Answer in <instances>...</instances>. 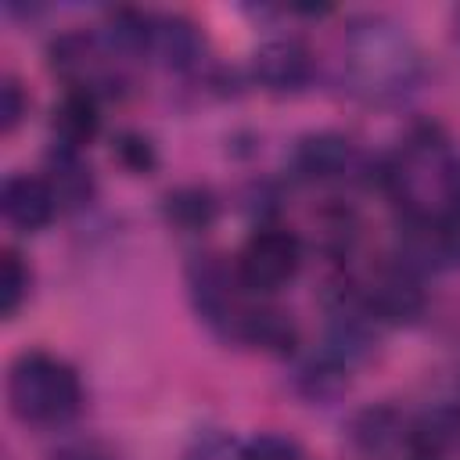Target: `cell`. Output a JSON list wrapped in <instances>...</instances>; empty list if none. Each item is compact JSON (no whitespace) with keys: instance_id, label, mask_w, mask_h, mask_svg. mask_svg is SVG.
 I'll return each instance as SVG.
<instances>
[{"instance_id":"1","label":"cell","mask_w":460,"mask_h":460,"mask_svg":"<svg viewBox=\"0 0 460 460\" xmlns=\"http://www.w3.org/2000/svg\"><path fill=\"white\" fill-rule=\"evenodd\" d=\"M341 83L367 104H399L424 83V54L388 14H363L341 36Z\"/></svg>"},{"instance_id":"2","label":"cell","mask_w":460,"mask_h":460,"mask_svg":"<svg viewBox=\"0 0 460 460\" xmlns=\"http://www.w3.org/2000/svg\"><path fill=\"white\" fill-rule=\"evenodd\" d=\"M7 406L25 424L58 428L83 406L79 374L43 349L22 352L7 370Z\"/></svg>"},{"instance_id":"3","label":"cell","mask_w":460,"mask_h":460,"mask_svg":"<svg viewBox=\"0 0 460 460\" xmlns=\"http://www.w3.org/2000/svg\"><path fill=\"white\" fill-rule=\"evenodd\" d=\"M187 288H190V302L198 309V316L223 338L241 334V323L252 309L244 284L237 280V270L230 262H223L219 255H198L187 266Z\"/></svg>"},{"instance_id":"4","label":"cell","mask_w":460,"mask_h":460,"mask_svg":"<svg viewBox=\"0 0 460 460\" xmlns=\"http://www.w3.org/2000/svg\"><path fill=\"white\" fill-rule=\"evenodd\" d=\"M395 262L420 273H442L460 262V219L446 212H402L395 230Z\"/></svg>"},{"instance_id":"5","label":"cell","mask_w":460,"mask_h":460,"mask_svg":"<svg viewBox=\"0 0 460 460\" xmlns=\"http://www.w3.org/2000/svg\"><path fill=\"white\" fill-rule=\"evenodd\" d=\"M302 266V241L284 226H259L237 252L234 270L248 295H270L295 280Z\"/></svg>"},{"instance_id":"6","label":"cell","mask_w":460,"mask_h":460,"mask_svg":"<svg viewBox=\"0 0 460 460\" xmlns=\"http://www.w3.org/2000/svg\"><path fill=\"white\" fill-rule=\"evenodd\" d=\"M47 58H50V72L61 75L68 90H86V93L97 97L101 90H108L111 83H119V72L111 65L115 54L93 32H83V29L61 32L50 43Z\"/></svg>"},{"instance_id":"7","label":"cell","mask_w":460,"mask_h":460,"mask_svg":"<svg viewBox=\"0 0 460 460\" xmlns=\"http://www.w3.org/2000/svg\"><path fill=\"white\" fill-rule=\"evenodd\" d=\"M363 313L374 320V323H413L424 305H428V295H424V284L413 270H406L402 262H388V266H377L363 288L356 291Z\"/></svg>"},{"instance_id":"8","label":"cell","mask_w":460,"mask_h":460,"mask_svg":"<svg viewBox=\"0 0 460 460\" xmlns=\"http://www.w3.org/2000/svg\"><path fill=\"white\" fill-rule=\"evenodd\" d=\"M291 169L309 180V183H341L359 176L363 158L356 151V144L345 133L334 129H320V133H305L295 151H291Z\"/></svg>"},{"instance_id":"9","label":"cell","mask_w":460,"mask_h":460,"mask_svg":"<svg viewBox=\"0 0 460 460\" xmlns=\"http://www.w3.org/2000/svg\"><path fill=\"white\" fill-rule=\"evenodd\" d=\"M252 75L270 93H298L313 79V50L295 36L266 40L252 54Z\"/></svg>"},{"instance_id":"10","label":"cell","mask_w":460,"mask_h":460,"mask_svg":"<svg viewBox=\"0 0 460 460\" xmlns=\"http://www.w3.org/2000/svg\"><path fill=\"white\" fill-rule=\"evenodd\" d=\"M0 208H4V219L22 230V234H36L43 230L54 212H58V198L50 190V183L43 176H29V172H14L4 180L0 187Z\"/></svg>"},{"instance_id":"11","label":"cell","mask_w":460,"mask_h":460,"mask_svg":"<svg viewBox=\"0 0 460 460\" xmlns=\"http://www.w3.org/2000/svg\"><path fill=\"white\" fill-rule=\"evenodd\" d=\"M349 438L367 456H410V417H402L395 406H367L352 417Z\"/></svg>"},{"instance_id":"12","label":"cell","mask_w":460,"mask_h":460,"mask_svg":"<svg viewBox=\"0 0 460 460\" xmlns=\"http://www.w3.org/2000/svg\"><path fill=\"white\" fill-rule=\"evenodd\" d=\"M147 54H155L165 68L187 72L205 54V36L187 14H151V40Z\"/></svg>"},{"instance_id":"13","label":"cell","mask_w":460,"mask_h":460,"mask_svg":"<svg viewBox=\"0 0 460 460\" xmlns=\"http://www.w3.org/2000/svg\"><path fill=\"white\" fill-rule=\"evenodd\" d=\"M50 129H54V144H58V147L83 151V147L97 137V129H101L97 97L86 93V90H65L61 101L54 104Z\"/></svg>"},{"instance_id":"14","label":"cell","mask_w":460,"mask_h":460,"mask_svg":"<svg viewBox=\"0 0 460 460\" xmlns=\"http://www.w3.org/2000/svg\"><path fill=\"white\" fill-rule=\"evenodd\" d=\"M349 374H352V363H345L338 352H331L327 345H320L316 352H309L298 363L295 388L305 399H313V402H327V399H338L349 388Z\"/></svg>"},{"instance_id":"15","label":"cell","mask_w":460,"mask_h":460,"mask_svg":"<svg viewBox=\"0 0 460 460\" xmlns=\"http://www.w3.org/2000/svg\"><path fill=\"white\" fill-rule=\"evenodd\" d=\"M58 198V208H79L93 198V172L83 162V151L58 147L47 155V176H43Z\"/></svg>"},{"instance_id":"16","label":"cell","mask_w":460,"mask_h":460,"mask_svg":"<svg viewBox=\"0 0 460 460\" xmlns=\"http://www.w3.org/2000/svg\"><path fill=\"white\" fill-rule=\"evenodd\" d=\"M162 212L169 219V226H176L180 234H201L216 223V198L208 187H198V183H187V187H176L165 194L162 201Z\"/></svg>"},{"instance_id":"17","label":"cell","mask_w":460,"mask_h":460,"mask_svg":"<svg viewBox=\"0 0 460 460\" xmlns=\"http://www.w3.org/2000/svg\"><path fill=\"white\" fill-rule=\"evenodd\" d=\"M237 341H248L255 349H266V352H291L295 345V323L288 320L284 309H273V305H252L244 323H241V334Z\"/></svg>"},{"instance_id":"18","label":"cell","mask_w":460,"mask_h":460,"mask_svg":"<svg viewBox=\"0 0 460 460\" xmlns=\"http://www.w3.org/2000/svg\"><path fill=\"white\" fill-rule=\"evenodd\" d=\"M25 295H29V270L14 248H4V255H0V313L14 316Z\"/></svg>"},{"instance_id":"19","label":"cell","mask_w":460,"mask_h":460,"mask_svg":"<svg viewBox=\"0 0 460 460\" xmlns=\"http://www.w3.org/2000/svg\"><path fill=\"white\" fill-rule=\"evenodd\" d=\"M183 460H244V442H237L230 431L205 428L187 442Z\"/></svg>"},{"instance_id":"20","label":"cell","mask_w":460,"mask_h":460,"mask_svg":"<svg viewBox=\"0 0 460 460\" xmlns=\"http://www.w3.org/2000/svg\"><path fill=\"white\" fill-rule=\"evenodd\" d=\"M244 460H305V453L291 435L262 431L244 442Z\"/></svg>"},{"instance_id":"21","label":"cell","mask_w":460,"mask_h":460,"mask_svg":"<svg viewBox=\"0 0 460 460\" xmlns=\"http://www.w3.org/2000/svg\"><path fill=\"white\" fill-rule=\"evenodd\" d=\"M115 158H119V165H126L129 172H151L155 162H158L151 140L140 137V133H122V137L115 140Z\"/></svg>"},{"instance_id":"22","label":"cell","mask_w":460,"mask_h":460,"mask_svg":"<svg viewBox=\"0 0 460 460\" xmlns=\"http://www.w3.org/2000/svg\"><path fill=\"white\" fill-rule=\"evenodd\" d=\"M25 108H29V101H25L22 86H18L14 79H4V86H0V129L11 133V129L22 122Z\"/></svg>"},{"instance_id":"23","label":"cell","mask_w":460,"mask_h":460,"mask_svg":"<svg viewBox=\"0 0 460 460\" xmlns=\"http://www.w3.org/2000/svg\"><path fill=\"white\" fill-rule=\"evenodd\" d=\"M54 460H111L97 442H75V446H65L61 453H54Z\"/></svg>"},{"instance_id":"24","label":"cell","mask_w":460,"mask_h":460,"mask_svg":"<svg viewBox=\"0 0 460 460\" xmlns=\"http://www.w3.org/2000/svg\"><path fill=\"white\" fill-rule=\"evenodd\" d=\"M456 29H460V14H456Z\"/></svg>"}]
</instances>
